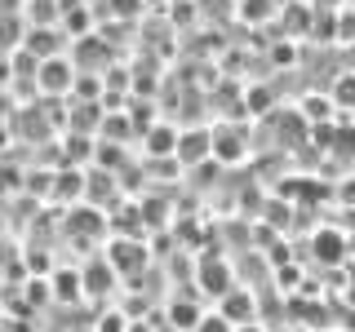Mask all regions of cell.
Segmentation results:
<instances>
[{"label": "cell", "mask_w": 355, "mask_h": 332, "mask_svg": "<svg viewBox=\"0 0 355 332\" xmlns=\"http://www.w3.org/2000/svg\"><path fill=\"white\" fill-rule=\"evenodd\" d=\"M67 75L71 71H67L62 62H44L40 66V89H67Z\"/></svg>", "instance_id": "6da1fadb"}]
</instances>
